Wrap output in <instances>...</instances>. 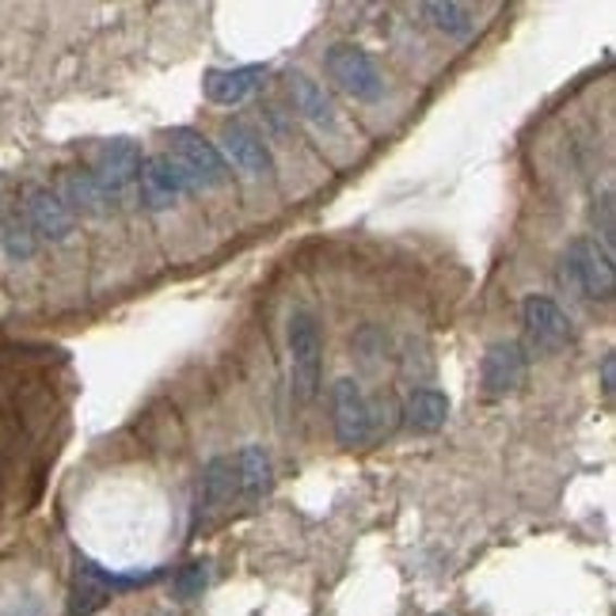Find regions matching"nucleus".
Instances as JSON below:
<instances>
[{
	"label": "nucleus",
	"mask_w": 616,
	"mask_h": 616,
	"mask_svg": "<svg viewBox=\"0 0 616 616\" xmlns=\"http://www.w3.org/2000/svg\"><path fill=\"white\" fill-rule=\"evenodd\" d=\"M286 346H289V399H294V407H308L316 399V392H320V369H323V338L312 312L297 308L289 316Z\"/></svg>",
	"instance_id": "f257e3e1"
},
{
	"label": "nucleus",
	"mask_w": 616,
	"mask_h": 616,
	"mask_svg": "<svg viewBox=\"0 0 616 616\" xmlns=\"http://www.w3.org/2000/svg\"><path fill=\"white\" fill-rule=\"evenodd\" d=\"M564 279L590 301H613L616 294V267L613 256L594 236H575L564 256Z\"/></svg>",
	"instance_id": "f03ea898"
},
{
	"label": "nucleus",
	"mask_w": 616,
	"mask_h": 616,
	"mask_svg": "<svg viewBox=\"0 0 616 616\" xmlns=\"http://www.w3.org/2000/svg\"><path fill=\"white\" fill-rule=\"evenodd\" d=\"M323 69H328L331 81L350 99H358V103H377V99L384 96L381 73H377L373 58H369L361 46H350V42L331 46L328 58H323Z\"/></svg>",
	"instance_id": "7ed1b4c3"
},
{
	"label": "nucleus",
	"mask_w": 616,
	"mask_h": 616,
	"mask_svg": "<svg viewBox=\"0 0 616 616\" xmlns=\"http://www.w3.org/2000/svg\"><path fill=\"white\" fill-rule=\"evenodd\" d=\"M168 149H172L168 157L195 180L198 190L229 183V164L225 157H221V149L213 141H206L202 134H195V130H183V126L172 130V134H168Z\"/></svg>",
	"instance_id": "20e7f679"
},
{
	"label": "nucleus",
	"mask_w": 616,
	"mask_h": 616,
	"mask_svg": "<svg viewBox=\"0 0 616 616\" xmlns=\"http://www.w3.org/2000/svg\"><path fill=\"white\" fill-rule=\"evenodd\" d=\"M137 183H141V202L145 210H168L175 206L183 195H195V180L175 164L168 152H157V157L141 160V172H137Z\"/></svg>",
	"instance_id": "39448f33"
},
{
	"label": "nucleus",
	"mask_w": 616,
	"mask_h": 616,
	"mask_svg": "<svg viewBox=\"0 0 616 616\" xmlns=\"http://www.w3.org/2000/svg\"><path fill=\"white\" fill-rule=\"evenodd\" d=\"M521 328H526V343L537 354H556L571 343V320L552 297H529L521 305Z\"/></svg>",
	"instance_id": "423d86ee"
},
{
	"label": "nucleus",
	"mask_w": 616,
	"mask_h": 616,
	"mask_svg": "<svg viewBox=\"0 0 616 616\" xmlns=\"http://www.w3.org/2000/svg\"><path fill=\"white\" fill-rule=\"evenodd\" d=\"M331 411H335V438L338 445L354 449V445H366L373 434V415L361 396V384L354 377H338L331 384Z\"/></svg>",
	"instance_id": "0eeeda50"
},
{
	"label": "nucleus",
	"mask_w": 616,
	"mask_h": 616,
	"mask_svg": "<svg viewBox=\"0 0 616 616\" xmlns=\"http://www.w3.org/2000/svg\"><path fill=\"white\" fill-rule=\"evenodd\" d=\"M141 160H145L141 145L130 141V137H111V141H103L96 149V172L91 175H96V183L114 198V202H122V190L137 180Z\"/></svg>",
	"instance_id": "6e6552de"
},
{
	"label": "nucleus",
	"mask_w": 616,
	"mask_h": 616,
	"mask_svg": "<svg viewBox=\"0 0 616 616\" xmlns=\"http://www.w3.org/2000/svg\"><path fill=\"white\" fill-rule=\"evenodd\" d=\"M23 221L30 225V233L50 244H65L73 236V213L46 187H27V195H23Z\"/></svg>",
	"instance_id": "1a4fd4ad"
},
{
	"label": "nucleus",
	"mask_w": 616,
	"mask_h": 616,
	"mask_svg": "<svg viewBox=\"0 0 616 616\" xmlns=\"http://www.w3.org/2000/svg\"><path fill=\"white\" fill-rule=\"evenodd\" d=\"M53 195L61 198V206H65L69 213H81V218H107V213L119 210V202H114V198L96 183V175L84 172V168L61 172V183Z\"/></svg>",
	"instance_id": "9d476101"
},
{
	"label": "nucleus",
	"mask_w": 616,
	"mask_h": 616,
	"mask_svg": "<svg viewBox=\"0 0 616 616\" xmlns=\"http://www.w3.org/2000/svg\"><path fill=\"white\" fill-rule=\"evenodd\" d=\"M221 152H225L244 175H251V180H271L274 175V160L271 152H267L263 137L244 126V122H229V126L221 130Z\"/></svg>",
	"instance_id": "9b49d317"
},
{
	"label": "nucleus",
	"mask_w": 616,
	"mask_h": 616,
	"mask_svg": "<svg viewBox=\"0 0 616 616\" xmlns=\"http://www.w3.org/2000/svg\"><path fill=\"white\" fill-rule=\"evenodd\" d=\"M480 381L488 396H506L526 381V350L518 343H491L480 361Z\"/></svg>",
	"instance_id": "f8f14e48"
},
{
	"label": "nucleus",
	"mask_w": 616,
	"mask_h": 616,
	"mask_svg": "<svg viewBox=\"0 0 616 616\" xmlns=\"http://www.w3.org/2000/svg\"><path fill=\"white\" fill-rule=\"evenodd\" d=\"M233 460H236V503L241 506L259 503L274 483L271 453L263 445H244L241 453H233Z\"/></svg>",
	"instance_id": "ddd939ff"
},
{
	"label": "nucleus",
	"mask_w": 616,
	"mask_h": 616,
	"mask_svg": "<svg viewBox=\"0 0 616 616\" xmlns=\"http://www.w3.org/2000/svg\"><path fill=\"white\" fill-rule=\"evenodd\" d=\"M236 503V460L233 453L225 457H213L202 468V491H198V518H210V514L233 510Z\"/></svg>",
	"instance_id": "4468645a"
},
{
	"label": "nucleus",
	"mask_w": 616,
	"mask_h": 616,
	"mask_svg": "<svg viewBox=\"0 0 616 616\" xmlns=\"http://www.w3.org/2000/svg\"><path fill=\"white\" fill-rule=\"evenodd\" d=\"M267 69L263 65H241V69H210L202 81L206 99L218 107H236L263 84Z\"/></svg>",
	"instance_id": "2eb2a0df"
},
{
	"label": "nucleus",
	"mask_w": 616,
	"mask_h": 616,
	"mask_svg": "<svg viewBox=\"0 0 616 616\" xmlns=\"http://www.w3.org/2000/svg\"><path fill=\"white\" fill-rule=\"evenodd\" d=\"M404 415H407V427L411 430L434 434V430H442L445 419H449V396L438 389H415L404 404Z\"/></svg>",
	"instance_id": "dca6fc26"
},
{
	"label": "nucleus",
	"mask_w": 616,
	"mask_h": 616,
	"mask_svg": "<svg viewBox=\"0 0 616 616\" xmlns=\"http://www.w3.org/2000/svg\"><path fill=\"white\" fill-rule=\"evenodd\" d=\"M289 96H294V107L305 114L312 126H335V107H331V99L323 96V88L312 81V76L305 73H294L289 76Z\"/></svg>",
	"instance_id": "f3484780"
},
{
	"label": "nucleus",
	"mask_w": 616,
	"mask_h": 616,
	"mask_svg": "<svg viewBox=\"0 0 616 616\" xmlns=\"http://www.w3.org/2000/svg\"><path fill=\"white\" fill-rule=\"evenodd\" d=\"M422 12H427L430 23L449 38H468L476 30V12L468 4H453V0H445V4H422Z\"/></svg>",
	"instance_id": "a211bd4d"
},
{
	"label": "nucleus",
	"mask_w": 616,
	"mask_h": 616,
	"mask_svg": "<svg viewBox=\"0 0 616 616\" xmlns=\"http://www.w3.org/2000/svg\"><path fill=\"white\" fill-rule=\"evenodd\" d=\"M0 244H4V256L8 259H30L38 248V236L30 233V225L23 221V213H12V218L4 221V229H0Z\"/></svg>",
	"instance_id": "6ab92c4d"
},
{
	"label": "nucleus",
	"mask_w": 616,
	"mask_h": 616,
	"mask_svg": "<svg viewBox=\"0 0 616 616\" xmlns=\"http://www.w3.org/2000/svg\"><path fill=\"white\" fill-rule=\"evenodd\" d=\"M590 221H594V233L602 236V248L613 256V244H616V202H613V190H602L590 206Z\"/></svg>",
	"instance_id": "aec40b11"
},
{
	"label": "nucleus",
	"mask_w": 616,
	"mask_h": 616,
	"mask_svg": "<svg viewBox=\"0 0 616 616\" xmlns=\"http://www.w3.org/2000/svg\"><path fill=\"white\" fill-rule=\"evenodd\" d=\"M206 582H210V564H202V559H195V564H187L180 575H175L172 590L175 597H183V602H190V597H198L206 590Z\"/></svg>",
	"instance_id": "412c9836"
},
{
	"label": "nucleus",
	"mask_w": 616,
	"mask_h": 616,
	"mask_svg": "<svg viewBox=\"0 0 616 616\" xmlns=\"http://www.w3.org/2000/svg\"><path fill=\"white\" fill-rule=\"evenodd\" d=\"M602 392H605V399H613V392H616V354L613 350L602 358Z\"/></svg>",
	"instance_id": "4be33fe9"
},
{
	"label": "nucleus",
	"mask_w": 616,
	"mask_h": 616,
	"mask_svg": "<svg viewBox=\"0 0 616 616\" xmlns=\"http://www.w3.org/2000/svg\"><path fill=\"white\" fill-rule=\"evenodd\" d=\"M0 190H4V180H0Z\"/></svg>",
	"instance_id": "5701e85b"
}]
</instances>
